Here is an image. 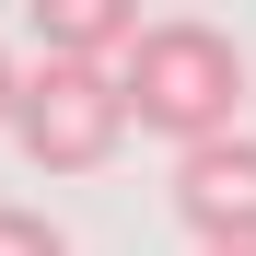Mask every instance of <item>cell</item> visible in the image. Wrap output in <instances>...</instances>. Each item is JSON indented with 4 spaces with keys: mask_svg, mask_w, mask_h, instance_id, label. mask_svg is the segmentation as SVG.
Wrapping results in <instances>:
<instances>
[{
    "mask_svg": "<svg viewBox=\"0 0 256 256\" xmlns=\"http://www.w3.org/2000/svg\"><path fill=\"white\" fill-rule=\"evenodd\" d=\"M116 82H128V116L152 140H175V152L233 140V116H244V47L222 24H198V12H152V35L128 47Z\"/></svg>",
    "mask_w": 256,
    "mask_h": 256,
    "instance_id": "6da1fadb",
    "label": "cell"
},
{
    "mask_svg": "<svg viewBox=\"0 0 256 256\" xmlns=\"http://www.w3.org/2000/svg\"><path fill=\"white\" fill-rule=\"evenodd\" d=\"M128 82L116 70H70V58H35L24 82V116H12V140L35 175H105V163L128 152Z\"/></svg>",
    "mask_w": 256,
    "mask_h": 256,
    "instance_id": "7a4b0ae2",
    "label": "cell"
},
{
    "mask_svg": "<svg viewBox=\"0 0 256 256\" xmlns=\"http://www.w3.org/2000/svg\"><path fill=\"white\" fill-rule=\"evenodd\" d=\"M175 222L198 233V256L256 244V140H244V128L210 140V152H175Z\"/></svg>",
    "mask_w": 256,
    "mask_h": 256,
    "instance_id": "3957f363",
    "label": "cell"
},
{
    "mask_svg": "<svg viewBox=\"0 0 256 256\" xmlns=\"http://www.w3.org/2000/svg\"><path fill=\"white\" fill-rule=\"evenodd\" d=\"M152 35V12L128 0H35V58H70V70H128V47Z\"/></svg>",
    "mask_w": 256,
    "mask_h": 256,
    "instance_id": "277c9868",
    "label": "cell"
},
{
    "mask_svg": "<svg viewBox=\"0 0 256 256\" xmlns=\"http://www.w3.org/2000/svg\"><path fill=\"white\" fill-rule=\"evenodd\" d=\"M0 256H70V233L47 222V210H24V198H0Z\"/></svg>",
    "mask_w": 256,
    "mask_h": 256,
    "instance_id": "5b68a950",
    "label": "cell"
},
{
    "mask_svg": "<svg viewBox=\"0 0 256 256\" xmlns=\"http://www.w3.org/2000/svg\"><path fill=\"white\" fill-rule=\"evenodd\" d=\"M24 116V70H12V47H0V128Z\"/></svg>",
    "mask_w": 256,
    "mask_h": 256,
    "instance_id": "8992f818",
    "label": "cell"
},
{
    "mask_svg": "<svg viewBox=\"0 0 256 256\" xmlns=\"http://www.w3.org/2000/svg\"><path fill=\"white\" fill-rule=\"evenodd\" d=\"M233 256H256V244H233Z\"/></svg>",
    "mask_w": 256,
    "mask_h": 256,
    "instance_id": "52a82bcc",
    "label": "cell"
}]
</instances>
